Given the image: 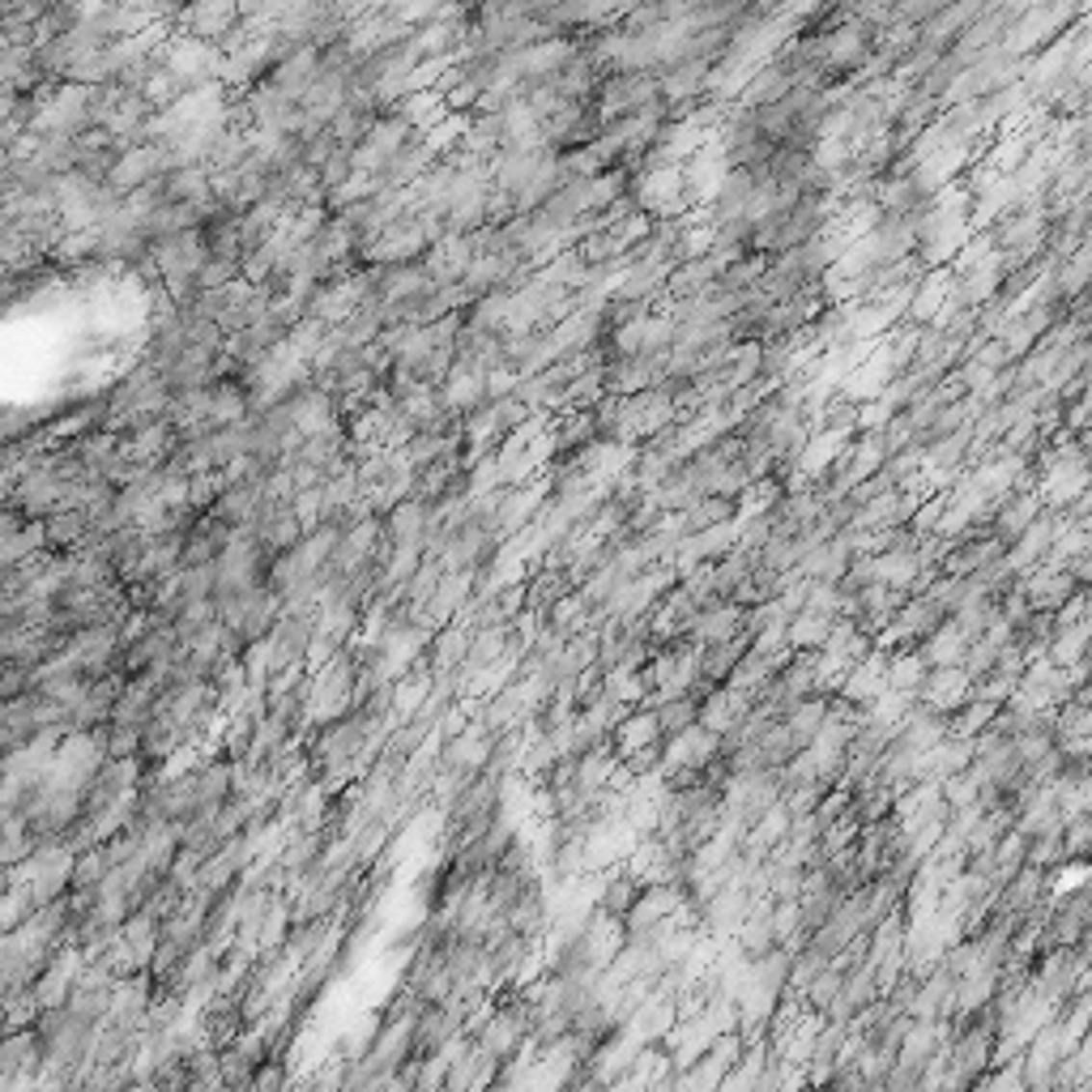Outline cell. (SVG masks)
Segmentation results:
<instances>
[{
    "label": "cell",
    "mask_w": 1092,
    "mask_h": 1092,
    "mask_svg": "<svg viewBox=\"0 0 1092 1092\" xmlns=\"http://www.w3.org/2000/svg\"><path fill=\"white\" fill-rule=\"evenodd\" d=\"M1088 479H1092V470H1088V461L1076 449L1058 453L1054 470H1050L1046 482H1041V504H1071L1076 495L1088 491Z\"/></svg>",
    "instance_id": "1"
},
{
    "label": "cell",
    "mask_w": 1092,
    "mask_h": 1092,
    "mask_svg": "<svg viewBox=\"0 0 1092 1092\" xmlns=\"http://www.w3.org/2000/svg\"><path fill=\"white\" fill-rule=\"evenodd\" d=\"M1037 508H1041V495H1028V500L1007 504V512L999 516V530L1007 533V538H1020V533H1025L1028 525L1037 521Z\"/></svg>",
    "instance_id": "2"
},
{
    "label": "cell",
    "mask_w": 1092,
    "mask_h": 1092,
    "mask_svg": "<svg viewBox=\"0 0 1092 1092\" xmlns=\"http://www.w3.org/2000/svg\"><path fill=\"white\" fill-rule=\"evenodd\" d=\"M960 644H965V632H960V628H956V623H948V628H943V632H939V637H935V640H930V649H926V658H930V662H935V666H951V662H956V658H960V653H965V649H960Z\"/></svg>",
    "instance_id": "3"
},
{
    "label": "cell",
    "mask_w": 1092,
    "mask_h": 1092,
    "mask_svg": "<svg viewBox=\"0 0 1092 1092\" xmlns=\"http://www.w3.org/2000/svg\"><path fill=\"white\" fill-rule=\"evenodd\" d=\"M730 628H739V611H734V607L704 611V614H700V637H704V640H721V637H730Z\"/></svg>",
    "instance_id": "4"
},
{
    "label": "cell",
    "mask_w": 1092,
    "mask_h": 1092,
    "mask_svg": "<svg viewBox=\"0 0 1092 1092\" xmlns=\"http://www.w3.org/2000/svg\"><path fill=\"white\" fill-rule=\"evenodd\" d=\"M973 13H977V9H960V13L943 9V26H956V31H960V22H965V17H973ZM939 39H943V35H939V26H930V31H926V47H930V52H935Z\"/></svg>",
    "instance_id": "5"
}]
</instances>
